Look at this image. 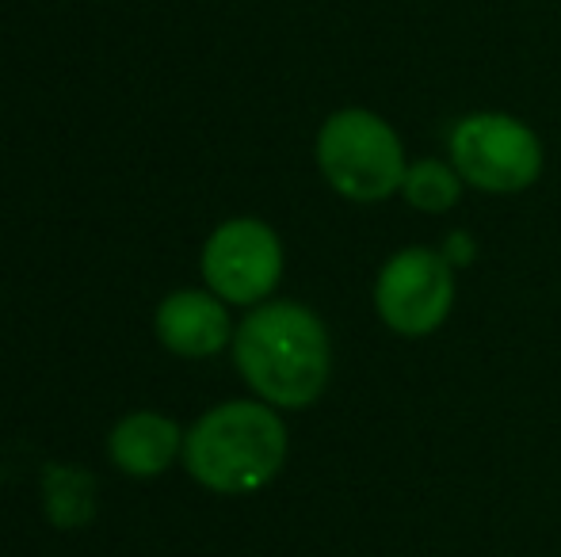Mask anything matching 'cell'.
<instances>
[{"mask_svg":"<svg viewBox=\"0 0 561 557\" xmlns=\"http://www.w3.org/2000/svg\"><path fill=\"white\" fill-rule=\"evenodd\" d=\"M447 156L481 195H519L539 184L547 149L531 123L508 112H470L455 123Z\"/></svg>","mask_w":561,"mask_h":557,"instance_id":"277c9868","label":"cell"},{"mask_svg":"<svg viewBox=\"0 0 561 557\" xmlns=\"http://www.w3.org/2000/svg\"><path fill=\"white\" fill-rule=\"evenodd\" d=\"M233 363L249 390L272 409H310L333 374V340L310 305L260 302L233 333Z\"/></svg>","mask_w":561,"mask_h":557,"instance_id":"6da1fadb","label":"cell"},{"mask_svg":"<svg viewBox=\"0 0 561 557\" xmlns=\"http://www.w3.org/2000/svg\"><path fill=\"white\" fill-rule=\"evenodd\" d=\"M458 279L447 256L432 245H405L378 268L375 313L390 333L421 340L444 328L455 310Z\"/></svg>","mask_w":561,"mask_h":557,"instance_id":"5b68a950","label":"cell"},{"mask_svg":"<svg viewBox=\"0 0 561 557\" xmlns=\"http://www.w3.org/2000/svg\"><path fill=\"white\" fill-rule=\"evenodd\" d=\"M203 279L226 305H260L283 279V241L260 218H229L203 245Z\"/></svg>","mask_w":561,"mask_h":557,"instance_id":"8992f818","label":"cell"},{"mask_svg":"<svg viewBox=\"0 0 561 557\" xmlns=\"http://www.w3.org/2000/svg\"><path fill=\"white\" fill-rule=\"evenodd\" d=\"M466 192V179L450 161H436V156H421L409 161L405 179H401V199L421 214H447L458 207Z\"/></svg>","mask_w":561,"mask_h":557,"instance_id":"9c48e42d","label":"cell"},{"mask_svg":"<svg viewBox=\"0 0 561 557\" xmlns=\"http://www.w3.org/2000/svg\"><path fill=\"white\" fill-rule=\"evenodd\" d=\"M107 454L123 474L157 477L184 454V431L164 413H130L107 436Z\"/></svg>","mask_w":561,"mask_h":557,"instance_id":"ba28073f","label":"cell"},{"mask_svg":"<svg viewBox=\"0 0 561 557\" xmlns=\"http://www.w3.org/2000/svg\"><path fill=\"white\" fill-rule=\"evenodd\" d=\"M46 515H50L58 527H84L92 520V508H96V492H92V477L77 474L66 466L46 469Z\"/></svg>","mask_w":561,"mask_h":557,"instance_id":"30bf717a","label":"cell"},{"mask_svg":"<svg viewBox=\"0 0 561 557\" xmlns=\"http://www.w3.org/2000/svg\"><path fill=\"white\" fill-rule=\"evenodd\" d=\"M313 156L340 199L386 202L401 195L405 179V141L370 107H340L329 115L313 141Z\"/></svg>","mask_w":561,"mask_h":557,"instance_id":"3957f363","label":"cell"},{"mask_svg":"<svg viewBox=\"0 0 561 557\" xmlns=\"http://www.w3.org/2000/svg\"><path fill=\"white\" fill-rule=\"evenodd\" d=\"M290 439L267 402H222L184 431V466L203 489L249 497L279 477Z\"/></svg>","mask_w":561,"mask_h":557,"instance_id":"7a4b0ae2","label":"cell"},{"mask_svg":"<svg viewBox=\"0 0 561 557\" xmlns=\"http://www.w3.org/2000/svg\"><path fill=\"white\" fill-rule=\"evenodd\" d=\"M233 317L215 290H176L157 305V340L184 359L218 356L233 344Z\"/></svg>","mask_w":561,"mask_h":557,"instance_id":"52a82bcc","label":"cell"},{"mask_svg":"<svg viewBox=\"0 0 561 557\" xmlns=\"http://www.w3.org/2000/svg\"><path fill=\"white\" fill-rule=\"evenodd\" d=\"M439 253L447 256V264H450L455 271L462 268V264H470L473 256H478V253H473V237H470L466 230H455V233H450L444 245H439Z\"/></svg>","mask_w":561,"mask_h":557,"instance_id":"8fae6325","label":"cell"}]
</instances>
